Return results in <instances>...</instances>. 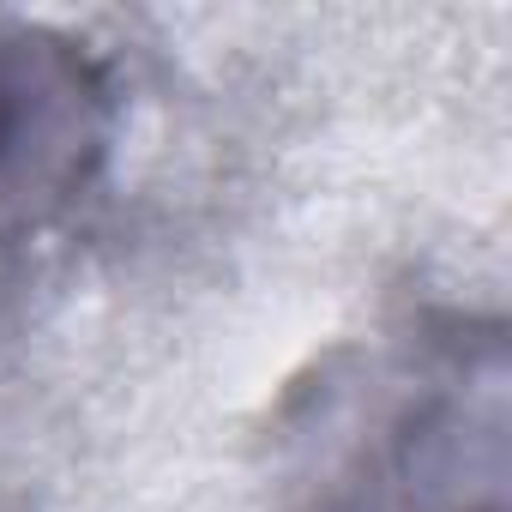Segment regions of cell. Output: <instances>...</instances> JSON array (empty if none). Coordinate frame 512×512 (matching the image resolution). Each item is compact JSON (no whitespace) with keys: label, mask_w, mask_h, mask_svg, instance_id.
<instances>
[{"label":"cell","mask_w":512,"mask_h":512,"mask_svg":"<svg viewBox=\"0 0 512 512\" xmlns=\"http://www.w3.org/2000/svg\"><path fill=\"white\" fill-rule=\"evenodd\" d=\"M506 338L416 314L332 350L278 416L290 512H506Z\"/></svg>","instance_id":"cell-1"},{"label":"cell","mask_w":512,"mask_h":512,"mask_svg":"<svg viewBox=\"0 0 512 512\" xmlns=\"http://www.w3.org/2000/svg\"><path fill=\"white\" fill-rule=\"evenodd\" d=\"M121 127L109 67L43 19L0 13V266L73 223Z\"/></svg>","instance_id":"cell-2"}]
</instances>
